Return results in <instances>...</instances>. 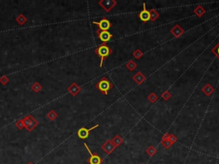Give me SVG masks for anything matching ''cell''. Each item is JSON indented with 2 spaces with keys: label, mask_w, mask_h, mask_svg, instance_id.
<instances>
[{
  "label": "cell",
  "mask_w": 219,
  "mask_h": 164,
  "mask_svg": "<svg viewBox=\"0 0 219 164\" xmlns=\"http://www.w3.org/2000/svg\"><path fill=\"white\" fill-rule=\"evenodd\" d=\"M96 88L101 92L104 95H107L110 89L113 87V84L106 77H103L102 79L95 85Z\"/></svg>",
  "instance_id": "cell-2"
},
{
  "label": "cell",
  "mask_w": 219,
  "mask_h": 164,
  "mask_svg": "<svg viewBox=\"0 0 219 164\" xmlns=\"http://www.w3.org/2000/svg\"><path fill=\"white\" fill-rule=\"evenodd\" d=\"M68 92H70V93L72 94V96L75 97V96L77 95V94L81 92V87H80L76 83L74 82V83H72V85L68 87Z\"/></svg>",
  "instance_id": "cell-12"
},
{
  "label": "cell",
  "mask_w": 219,
  "mask_h": 164,
  "mask_svg": "<svg viewBox=\"0 0 219 164\" xmlns=\"http://www.w3.org/2000/svg\"><path fill=\"white\" fill-rule=\"evenodd\" d=\"M169 136H170V134L168 133H164L163 137H162V141L163 140H166V139H168L169 138Z\"/></svg>",
  "instance_id": "cell-31"
},
{
  "label": "cell",
  "mask_w": 219,
  "mask_h": 164,
  "mask_svg": "<svg viewBox=\"0 0 219 164\" xmlns=\"http://www.w3.org/2000/svg\"><path fill=\"white\" fill-rule=\"evenodd\" d=\"M96 33L98 34L99 40L102 41L104 44L107 43L112 38V34H110L109 31H99V30H97Z\"/></svg>",
  "instance_id": "cell-8"
},
{
  "label": "cell",
  "mask_w": 219,
  "mask_h": 164,
  "mask_svg": "<svg viewBox=\"0 0 219 164\" xmlns=\"http://www.w3.org/2000/svg\"><path fill=\"white\" fill-rule=\"evenodd\" d=\"M212 52L219 58V43L212 49Z\"/></svg>",
  "instance_id": "cell-27"
},
{
  "label": "cell",
  "mask_w": 219,
  "mask_h": 164,
  "mask_svg": "<svg viewBox=\"0 0 219 164\" xmlns=\"http://www.w3.org/2000/svg\"><path fill=\"white\" fill-rule=\"evenodd\" d=\"M138 16H139V18L140 19V20H142L143 22H147V21H149L150 20V11L149 10H147V9H146V4L144 3L143 4V10L139 13L138 15Z\"/></svg>",
  "instance_id": "cell-9"
},
{
  "label": "cell",
  "mask_w": 219,
  "mask_h": 164,
  "mask_svg": "<svg viewBox=\"0 0 219 164\" xmlns=\"http://www.w3.org/2000/svg\"><path fill=\"white\" fill-rule=\"evenodd\" d=\"M113 50L110 47L109 45H105V44H103L101 45H99L98 48L95 49V53L101 59V62H100V67L103 66V62L104 61V59H106L112 53Z\"/></svg>",
  "instance_id": "cell-1"
},
{
  "label": "cell",
  "mask_w": 219,
  "mask_h": 164,
  "mask_svg": "<svg viewBox=\"0 0 219 164\" xmlns=\"http://www.w3.org/2000/svg\"><path fill=\"white\" fill-rule=\"evenodd\" d=\"M15 125H16V127H18V128H20L21 129L23 127H24V124H23V122H22V120H20V121H18L17 122L15 123Z\"/></svg>",
  "instance_id": "cell-30"
},
{
  "label": "cell",
  "mask_w": 219,
  "mask_h": 164,
  "mask_svg": "<svg viewBox=\"0 0 219 164\" xmlns=\"http://www.w3.org/2000/svg\"><path fill=\"white\" fill-rule=\"evenodd\" d=\"M133 56L134 58L136 59H140L143 56V52L140 50V49H136L134 52H133Z\"/></svg>",
  "instance_id": "cell-21"
},
{
  "label": "cell",
  "mask_w": 219,
  "mask_h": 164,
  "mask_svg": "<svg viewBox=\"0 0 219 164\" xmlns=\"http://www.w3.org/2000/svg\"><path fill=\"white\" fill-rule=\"evenodd\" d=\"M99 125L98 124H97L95 126H93V127H91V128H86V127H82V128H80V129L78 130V132H77V135L78 137L80 138H82V139H86V138H87L89 137V133H90V132L92 131V130L95 129L97 128L98 127Z\"/></svg>",
  "instance_id": "cell-7"
},
{
  "label": "cell",
  "mask_w": 219,
  "mask_h": 164,
  "mask_svg": "<svg viewBox=\"0 0 219 164\" xmlns=\"http://www.w3.org/2000/svg\"><path fill=\"white\" fill-rule=\"evenodd\" d=\"M149 11H150V16H151L150 20H151V21H155V20H157V18L159 17V14L157 13V10H155L154 9L151 10Z\"/></svg>",
  "instance_id": "cell-19"
},
{
  "label": "cell",
  "mask_w": 219,
  "mask_h": 164,
  "mask_svg": "<svg viewBox=\"0 0 219 164\" xmlns=\"http://www.w3.org/2000/svg\"><path fill=\"white\" fill-rule=\"evenodd\" d=\"M23 124H24V127L27 128L28 131H32L34 127L38 125V122L34 119L32 116H26L23 120Z\"/></svg>",
  "instance_id": "cell-4"
},
{
  "label": "cell",
  "mask_w": 219,
  "mask_h": 164,
  "mask_svg": "<svg viewBox=\"0 0 219 164\" xmlns=\"http://www.w3.org/2000/svg\"><path fill=\"white\" fill-rule=\"evenodd\" d=\"M41 88H42L41 86L38 83V82H35L34 84L32 85V89H33V91L35 92H39L41 90Z\"/></svg>",
  "instance_id": "cell-26"
},
{
  "label": "cell",
  "mask_w": 219,
  "mask_h": 164,
  "mask_svg": "<svg viewBox=\"0 0 219 164\" xmlns=\"http://www.w3.org/2000/svg\"><path fill=\"white\" fill-rule=\"evenodd\" d=\"M202 92H204L206 96H210V95H212V93H213V92H214V88H213V86H212L211 84L207 83V84H205V86H203V88H202Z\"/></svg>",
  "instance_id": "cell-14"
},
{
  "label": "cell",
  "mask_w": 219,
  "mask_h": 164,
  "mask_svg": "<svg viewBox=\"0 0 219 164\" xmlns=\"http://www.w3.org/2000/svg\"><path fill=\"white\" fill-rule=\"evenodd\" d=\"M168 139H169L172 144H175L176 141H177V137L176 136V135H174V134H170V136H169V138H168Z\"/></svg>",
  "instance_id": "cell-28"
},
{
  "label": "cell",
  "mask_w": 219,
  "mask_h": 164,
  "mask_svg": "<svg viewBox=\"0 0 219 164\" xmlns=\"http://www.w3.org/2000/svg\"><path fill=\"white\" fill-rule=\"evenodd\" d=\"M0 82L3 84V85H6L7 83L9 82V78L7 77L6 75H4L0 78Z\"/></svg>",
  "instance_id": "cell-29"
},
{
  "label": "cell",
  "mask_w": 219,
  "mask_h": 164,
  "mask_svg": "<svg viewBox=\"0 0 219 164\" xmlns=\"http://www.w3.org/2000/svg\"><path fill=\"white\" fill-rule=\"evenodd\" d=\"M126 68L129 71H134L137 68V63L134 60H129L126 64Z\"/></svg>",
  "instance_id": "cell-17"
},
{
  "label": "cell",
  "mask_w": 219,
  "mask_h": 164,
  "mask_svg": "<svg viewBox=\"0 0 219 164\" xmlns=\"http://www.w3.org/2000/svg\"><path fill=\"white\" fill-rule=\"evenodd\" d=\"M146 152L150 156V157H153L156 153H157V148L154 147L153 145H150L146 148Z\"/></svg>",
  "instance_id": "cell-18"
},
{
  "label": "cell",
  "mask_w": 219,
  "mask_h": 164,
  "mask_svg": "<svg viewBox=\"0 0 219 164\" xmlns=\"http://www.w3.org/2000/svg\"><path fill=\"white\" fill-rule=\"evenodd\" d=\"M111 142L113 144V145L115 146V148H116V147L120 146L123 143V137H121L120 135H116L113 138V139L111 140Z\"/></svg>",
  "instance_id": "cell-15"
},
{
  "label": "cell",
  "mask_w": 219,
  "mask_h": 164,
  "mask_svg": "<svg viewBox=\"0 0 219 164\" xmlns=\"http://www.w3.org/2000/svg\"><path fill=\"white\" fill-rule=\"evenodd\" d=\"M147 99L151 102H156L157 101V99H158V96L156 93H154V92H151L149 96L147 97Z\"/></svg>",
  "instance_id": "cell-20"
},
{
  "label": "cell",
  "mask_w": 219,
  "mask_h": 164,
  "mask_svg": "<svg viewBox=\"0 0 219 164\" xmlns=\"http://www.w3.org/2000/svg\"><path fill=\"white\" fill-rule=\"evenodd\" d=\"M98 4L102 7L106 12H110L111 9H113L116 5V0H101L98 2Z\"/></svg>",
  "instance_id": "cell-6"
},
{
  "label": "cell",
  "mask_w": 219,
  "mask_h": 164,
  "mask_svg": "<svg viewBox=\"0 0 219 164\" xmlns=\"http://www.w3.org/2000/svg\"><path fill=\"white\" fill-rule=\"evenodd\" d=\"M141 164H145V163H141Z\"/></svg>",
  "instance_id": "cell-33"
},
{
  "label": "cell",
  "mask_w": 219,
  "mask_h": 164,
  "mask_svg": "<svg viewBox=\"0 0 219 164\" xmlns=\"http://www.w3.org/2000/svg\"><path fill=\"white\" fill-rule=\"evenodd\" d=\"M102 150L106 153V154H110L113 150H115V146L113 145V144L111 142V140H106L104 143L103 144V145L101 146Z\"/></svg>",
  "instance_id": "cell-10"
},
{
  "label": "cell",
  "mask_w": 219,
  "mask_h": 164,
  "mask_svg": "<svg viewBox=\"0 0 219 164\" xmlns=\"http://www.w3.org/2000/svg\"><path fill=\"white\" fill-rule=\"evenodd\" d=\"M133 80L136 82V84L140 85L146 81V76L141 72H137L135 75L133 76Z\"/></svg>",
  "instance_id": "cell-13"
},
{
  "label": "cell",
  "mask_w": 219,
  "mask_h": 164,
  "mask_svg": "<svg viewBox=\"0 0 219 164\" xmlns=\"http://www.w3.org/2000/svg\"><path fill=\"white\" fill-rule=\"evenodd\" d=\"M161 144H162V145L164 146L165 149H170L171 146H172V144H173L169 139H166V140L161 141Z\"/></svg>",
  "instance_id": "cell-22"
},
{
  "label": "cell",
  "mask_w": 219,
  "mask_h": 164,
  "mask_svg": "<svg viewBox=\"0 0 219 164\" xmlns=\"http://www.w3.org/2000/svg\"><path fill=\"white\" fill-rule=\"evenodd\" d=\"M47 117L50 119V120H51V121H53L55 119H57V114L55 112L54 110H51L49 113L47 114Z\"/></svg>",
  "instance_id": "cell-24"
},
{
  "label": "cell",
  "mask_w": 219,
  "mask_h": 164,
  "mask_svg": "<svg viewBox=\"0 0 219 164\" xmlns=\"http://www.w3.org/2000/svg\"><path fill=\"white\" fill-rule=\"evenodd\" d=\"M170 33L171 34H173V36L174 37H176V38H179L180 36H182V34H184V30L181 27L180 25H175L174 27H172L170 29Z\"/></svg>",
  "instance_id": "cell-11"
},
{
  "label": "cell",
  "mask_w": 219,
  "mask_h": 164,
  "mask_svg": "<svg viewBox=\"0 0 219 164\" xmlns=\"http://www.w3.org/2000/svg\"><path fill=\"white\" fill-rule=\"evenodd\" d=\"M93 24L98 25L99 31H108L110 29V27H111V23L108 19L106 18H103L99 21H93Z\"/></svg>",
  "instance_id": "cell-5"
},
{
  "label": "cell",
  "mask_w": 219,
  "mask_h": 164,
  "mask_svg": "<svg viewBox=\"0 0 219 164\" xmlns=\"http://www.w3.org/2000/svg\"><path fill=\"white\" fill-rule=\"evenodd\" d=\"M28 164H34V163H28Z\"/></svg>",
  "instance_id": "cell-32"
},
{
  "label": "cell",
  "mask_w": 219,
  "mask_h": 164,
  "mask_svg": "<svg viewBox=\"0 0 219 164\" xmlns=\"http://www.w3.org/2000/svg\"><path fill=\"white\" fill-rule=\"evenodd\" d=\"M16 20H17V22H18L20 25H23V24L26 22L27 18H26L23 15H20L16 18Z\"/></svg>",
  "instance_id": "cell-25"
},
{
  "label": "cell",
  "mask_w": 219,
  "mask_h": 164,
  "mask_svg": "<svg viewBox=\"0 0 219 164\" xmlns=\"http://www.w3.org/2000/svg\"><path fill=\"white\" fill-rule=\"evenodd\" d=\"M162 97L164 98L165 101H168V100H170L171 97V93L169 92V91H164V92L162 93Z\"/></svg>",
  "instance_id": "cell-23"
},
{
  "label": "cell",
  "mask_w": 219,
  "mask_h": 164,
  "mask_svg": "<svg viewBox=\"0 0 219 164\" xmlns=\"http://www.w3.org/2000/svg\"><path fill=\"white\" fill-rule=\"evenodd\" d=\"M193 12H194V14H195L198 17H202V16L205 15L206 11H205L204 7H202L201 5H198V6L196 7V9L193 10Z\"/></svg>",
  "instance_id": "cell-16"
},
{
  "label": "cell",
  "mask_w": 219,
  "mask_h": 164,
  "mask_svg": "<svg viewBox=\"0 0 219 164\" xmlns=\"http://www.w3.org/2000/svg\"><path fill=\"white\" fill-rule=\"evenodd\" d=\"M84 146L86 147V149L88 151L89 155H90V157L87 159V163L89 164H102L103 160L101 157H99L98 154H96V153H93L86 143H84Z\"/></svg>",
  "instance_id": "cell-3"
}]
</instances>
